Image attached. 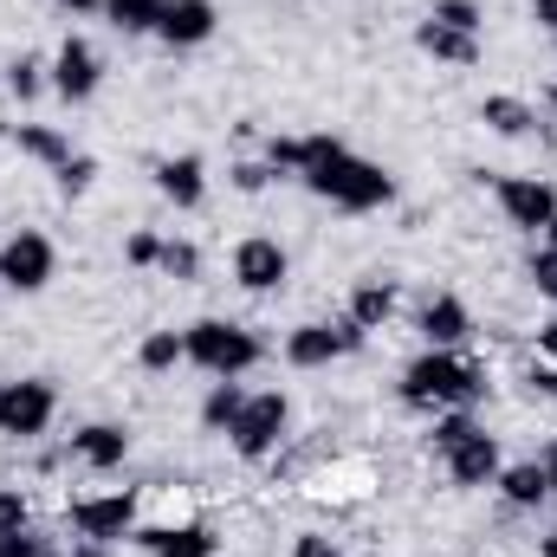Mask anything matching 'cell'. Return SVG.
Listing matches in <instances>:
<instances>
[{"mask_svg": "<svg viewBox=\"0 0 557 557\" xmlns=\"http://www.w3.org/2000/svg\"><path fill=\"white\" fill-rule=\"evenodd\" d=\"M532 285L557 305V253H552V247H539V253H532Z\"/></svg>", "mask_w": 557, "mask_h": 557, "instance_id": "4dcf8cb0", "label": "cell"}, {"mask_svg": "<svg viewBox=\"0 0 557 557\" xmlns=\"http://www.w3.org/2000/svg\"><path fill=\"white\" fill-rule=\"evenodd\" d=\"M428 20L460 26V33H480V7H473V0H434V13H428Z\"/></svg>", "mask_w": 557, "mask_h": 557, "instance_id": "4316f807", "label": "cell"}, {"mask_svg": "<svg viewBox=\"0 0 557 557\" xmlns=\"http://www.w3.org/2000/svg\"><path fill=\"white\" fill-rule=\"evenodd\" d=\"M39 72H46V65H39L33 52H20V59L7 65V85H13V98H33V91H39Z\"/></svg>", "mask_w": 557, "mask_h": 557, "instance_id": "83f0119b", "label": "cell"}, {"mask_svg": "<svg viewBox=\"0 0 557 557\" xmlns=\"http://www.w3.org/2000/svg\"><path fill=\"white\" fill-rule=\"evenodd\" d=\"M52 91L65 98V104H85L91 91H98V52H91V39H65L59 46V59H52Z\"/></svg>", "mask_w": 557, "mask_h": 557, "instance_id": "8fae6325", "label": "cell"}, {"mask_svg": "<svg viewBox=\"0 0 557 557\" xmlns=\"http://www.w3.org/2000/svg\"><path fill=\"white\" fill-rule=\"evenodd\" d=\"M292 557H337V545H331V539H318V532H305V539L292 545Z\"/></svg>", "mask_w": 557, "mask_h": 557, "instance_id": "e575fe53", "label": "cell"}, {"mask_svg": "<svg viewBox=\"0 0 557 557\" xmlns=\"http://www.w3.org/2000/svg\"><path fill=\"white\" fill-rule=\"evenodd\" d=\"M7 137L20 143V149H26V156H33V162H46V169H52V175H59V169H65V162H72V149H65V137H59V131H52V124H7Z\"/></svg>", "mask_w": 557, "mask_h": 557, "instance_id": "44dd1931", "label": "cell"}, {"mask_svg": "<svg viewBox=\"0 0 557 557\" xmlns=\"http://www.w3.org/2000/svg\"><path fill=\"white\" fill-rule=\"evenodd\" d=\"M539 350H545V357H552V363H557V318H552V324H545V331H539Z\"/></svg>", "mask_w": 557, "mask_h": 557, "instance_id": "74e56055", "label": "cell"}, {"mask_svg": "<svg viewBox=\"0 0 557 557\" xmlns=\"http://www.w3.org/2000/svg\"><path fill=\"white\" fill-rule=\"evenodd\" d=\"M72 454H78L85 467L111 473V467H124V454H131V434H124V428H111V421H91V428H78V434H72Z\"/></svg>", "mask_w": 557, "mask_h": 557, "instance_id": "ac0fdd59", "label": "cell"}, {"mask_svg": "<svg viewBox=\"0 0 557 557\" xmlns=\"http://www.w3.org/2000/svg\"><path fill=\"white\" fill-rule=\"evenodd\" d=\"M267 169H285L298 175L311 195H324L331 208L344 214H370V208H389L396 201V182L383 175V162H363L350 156L337 137H273L267 143Z\"/></svg>", "mask_w": 557, "mask_h": 557, "instance_id": "6da1fadb", "label": "cell"}, {"mask_svg": "<svg viewBox=\"0 0 557 557\" xmlns=\"http://www.w3.org/2000/svg\"><path fill=\"white\" fill-rule=\"evenodd\" d=\"M72 532L78 539H98V545H117L137 532V493H104V499H72Z\"/></svg>", "mask_w": 557, "mask_h": 557, "instance_id": "ba28073f", "label": "cell"}, {"mask_svg": "<svg viewBox=\"0 0 557 557\" xmlns=\"http://www.w3.org/2000/svg\"><path fill=\"white\" fill-rule=\"evenodd\" d=\"M91 175H98V162H91V156H72V162L59 169V188H65V195H85Z\"/></svg>", "mask_w": 557, "mask_h": 557, "instance_id": "f546056e", "label": "cell"}, {"mask_svg": "<svg viewBox=\"0 0 557 557\" xmlns=\"http://www.w3.org/2000/svg\"><path fill=\"white\" fill-rule=\"evenodd\" d=\"M52 409H59L52 383H39V376H26V383H0V434L33 441V434H46Z\"/></svg>", "mask_w": 557, "mask_h": 557, "instance_id": "8992f818", "label": "cell"}, {"mask_svg": "<svg viewBox=\"0 0 557 557\" xmlns=\"http://www.w3.org/2000/svg\"><path fill=\"white\" fill-rule=\"evenodd\" d=\"M493 195H499V214H506L519 234H545V227H552V214H557L552 182H539V175H506Z\"/></svg>", "mask_w": 557, "mask_h": 557, "instance_id": "52a82bcc", "label": "cell"}, {"mask_svg": "<svg viewBox=\"0 0 557 557\" xmlns=\"http://www.w3.org/2000/svg\"><path fill=\"white\" fill-rule=\"evenodd\" d=\"M467 331H473V318H467V305H460L454 292H441V298L421 305V337H428V350H460Z\"/></svg>", "mask_w": 557, "mask_h": 557, "instance_id": "5bb4252c", "label": "cell"}, {"mask_svg": "<svg viewBox=\"0 0 557 557\" xmlns=\"http://www.w3.org/2000/svg\"><path fill=\"white\" fill-rule=\"evenodd\" d=\"M156 267H162L169 278H195V273H201V253H195L188 240H162V253H156Z\"/></svg>", "mask_w": 557, "mask_h": 557, "instance_id": "484cf974", "label": "cell"}, {"mask_svg": "<svg viewBox=\"0 0 557 557\" xmlns=\"http://www.w3.org/2000/svg\"><path fill=\"white\" fill-rule=\"evenodd\" d=\"M480 124H493L499 137H532V131H539V111H532L525 98H486V104H480Z\"/></svg>", "mask_w": 557, "mask_h": 557, "instance_id": "7402d4cb", "label": "cell"}, {"mask_svg": "<svg viewBox=\"0 0 557 557\" xmlns=\"http://www.w3.org/2000/svg\"><path fill=\"white\" fill-rule=\"evenodd\" d=\"M13 525H26V499L20 493H0V532H13Z\"/></svg>", "mask_w": 557, "mask_h": 557, "instance_id": "836d02e7", "label": "cell"}, {"mask_svg": "<svg viewBox=\"0 0 557 557\" xmlns=\"http://www.w3.org/2000/svg\"><path fill=\"white\" fill-rule=\"evenodd\" d=\"M499 493H506V506H519V512H532V506H545L552 499V486H545V467L539 460H519V467H499V480H493Z\"/></svg>", "mask_w": 557, "mask_h": 557, "instance_id": "ffe728a7", "label": "cell"}, {"mask_svg": "<svg viewBox=\"0 0 557 557\" xmlns=\"http://www.w3.org/2000/svg\"><path fill=\"white\" fill-rule=\"evenodd\" d=\"M124 253H131V267H156V253H162V240H156V234H137V240H131Z\"/></svg>", "mask_w": 557, "mask_h": 557, "instance_id": "d6a6232c", "label": "cell"}, {"mask_svg": "<svg viewBox=\"0 0 557 557\" xmlns=\"http://www.w3.org/2000/svg\"><path fill=\"white\" fill-rule=\"evenodd\" d=\"M480 389H486V376L467 363V357H454V350H428L416 357L409 370H403V403L409 409H467V403H480Z\"/></svg>", "mask_w": 557, "mask_h": 557, "instance_id": "7a4b0ae2", "label": "cell"}, {"mask_svg": "<svg viewBox=\"0 0 557 557\" xmlns=\"http://www.w3.org/2000/svg\"><path fill=\"white\" fill-rule=\"evenodd\" d=\"M389 318H396V278H363V285L350 292V324L383 331Z\"/></svg>", "mask_w": 557, "mask_h": 557, "instance_id": "d6986e66", "label": "cell"}, {"mask_svg": "<svg viewBox=\"0 0 557 557\" xmlns=\"http://www.w3.org/2000/svg\"><path fill=\"white\" fill-rule=\"evenodd\" d=\"M416 46L441 65H480V33H460V26H441V20H421Z\"/></svg>", "mask_w": 557, "mask_h": 557, "instance_id": "2e32d148", "label": "cell"}, {"mask_svg": "<svg viewBox=\"0 0 557 557\" xmlns=\"http://www.w3.org/2000/svg\"><path fill=\"white\" fill-rule=\"evenodd\" d=\"M441 460H447V480H454V486H493V480H499V441H493L486 428L460 434Z\"/></svg>", "mask_w": 557, "mask_h": 557, "instance_id": "30bf717a", "label": "cell"}, {"mask_svg": "<svg viewBox=\"0 0 557 557\" xmlns=\"http://www.w3.org/2000/svg\"><path fill=\"white\" fill-rule=\"evenodd\" d=\"M539 467H545V486H552V499H557V441L539 454Z\"/></svg>", "mask_w": 557, "mask_h": 557, "instance_id": "8d00e7d4", "label": "cell"}, {"mask_svg": "<svg viewBox=\"0 0 557 557\" xmlns=\"http://www.w3.org/2000/svg\"><path fill=\"white\" fill-rule=\"evenodd\" d=\"M545 247H552V253H557V214H552V227H545Z\"/></svg>", "mask_w": 557, "mask_h": 557, "instance_id": "b9f144b4", "label": "cell"}, {"mask_svg": "<svg viewBox=\"0 0 557 557\" xmlns=\"http://www.w3.org/2000/svg\"><path fill=\"white\" fill-rule=\"evenodd\" d=\"M525 383H532V389H539V396H552V403H557V370H532V376H525Z\"/></svg>", "mask_w": 557, "mask_h": 557, "instance_id": "d590c367", "label": "cell"}, {"mask_svg": "<svg viewBox=\"0 0 557 557\" xmlns=\"http://www.w3.org/2000/svg\"><path fill=\"white\" fill-rule=\"evenodd\" d=\"M350 350H363V324H350V318H337V324H298L285 337V363L292 370H324V363H337Z\"/></svg>", "mask_w": 557, "mask_h": 557, "instance_id": "5b68a950", "label": "cell"}, {"mask_svg": "<svg viewBox=\"0 0 557 557\" xmlns=\"http://www.w3.org/2000/svg\"><path fill=\"white\" fill-rule=\"evenodd\" d=\"M545 557H557V532H552V539H545Z\"/></svg>", "mask_w": 557, "mask_h": 557, "instance_id": "7bdbcfd3", "label": "cell"}, {"mask_svg": "<svg viewBox=\"0 0 557 557\" xmlns=\"http://www.w3.org/2000/svg\"><path fill=\"white\" fill-rule=\"evenodd\" d=\"M240 409H247V389H240L234 376H221V383L208 389V403H201V421H208L214 434H227V428L240 421Z\"/></svg>", "mask_w": 557, "mask_h": 557, "instance_id": "603a6c76", "label": "cell"}, {"mask_svg": "<svg viewBox=\"0 0 557 557\" xmlns=\"http://www.w3.org/2000/svg\"><path fill=\"white\" fill-rule=\"evenodd\" d=\"M46 552V539L33 532V525H13V532H0V557H39Z\"/></svg>", "mask_w": 557, "mask_h": 557, "instance_id": "f1b7e54d", "label": "cell"}, {"mask_svg": "<svg viewBox=\"0 0 557 557\" xmlns=\"http://www.w3.org/2000/svg\"><path fill=\"white\" fill-rule=\"evenodd\" d=\"M234 278L247 285V292H273V285H285V247L278 240H240L234 247Z\"/></svg>", "mask_w": 557, "mask_h": 557, "instance_id": "4fadbf2b", "label": "cell"}, {"mask_svg": "<svg viewBox=\"0 0 557 557\" xmlns=\"http://www.w3.org/2000/svg\"><path fill=\"white\" fill-rule=\"evenodd\" d=\"M285 421H292V403H285L278 389L247 396L240 421L227 428V434H234V454H240V460H267V454L278 447V434H285Z\"/></svg>", "mask_w": 557, "mask_h": 557, "instance_id": "277c9868", "label": "cell"}, {"mask_svg": "<svg viewBox=\"0 0 557 557\" xmlns=\"http://www.w3.org/2000/svg\"><path fill=\"white\" fill-rule=\"evenodd\" d=\"M156 188H162L175 208H201V195H208L201 156H169V162H156Z\"/></svg>", "mask_w": 557, "mask_h": 557, "instance_id": "e0dca14e", "label": "cell"}, {"mask_svg": "<svg viewBox=\"0 0 557 557\" xmlns=\"http://www.w3.org/2000/svg\"><path fill=\"white\" fill-rule=\"evenodd\" d=\"M552 104H557V85H552Z\"/></svg>", "mask_w": 557, "mask_h": 557, "instance_id": "ee69618b", "label": "cell"}, {"mask_svg": "<svg viewBox=\"0 0 557 557\" xmlns=\"http://www.w3.org/2000/svg\"><path fill=\"white\" fill-rule=\"evenodd\" d=\"M59 7H72V13H91V7H98V0H59Z\"/></svg>", "mask_w": 557, "mask_h": 557, "instance_id": "60d3db41", "label": "cell"}, {"mask_svg": "<svg viewBox=\"0 0 557 557\" xmlns=\"http://www.w3.org/2000/svg\"><path fill=\"white\" fill-rule=\"evenodd\" d=\"M104 13H111V26H117V33H156L162 0H104Z\"/></svg>", "mask_w": 557, "mask_h": 557, "instance_id": "cb8c5ba5", "label": "cell"}, {"mask_svg": "<svg viewBox=\"0 0 557 557\" xmlns=\"http://www.w3.org/2000/svg\"><path fill=\"white\" fill-rule=\"evenodd\" d=\"M182 350H188V363L208 370V376H247V370L267 357V344H260L247 324H227V318L188 324V331H182Z\"/></svg>", "mask_w": 557, "mask_h": 557, "instance_id": "3957f363", "label": "cell"}, {"mask_svg": "<svg viewBox=\"0 0 557 557\" xmlns=\"http://www.w3.org/2000/svg\"><path fill=\"white\" fill-rule=\"evenodd\" d=\"M532 13H539V20H545V26L557 33V0H532Z\"/></svg>", "mask_w": 557, "mask_h": 557, "instance_id": "f35d334b", "label": "cell"}, {"mask_svg": "<svg viewBox=\"0 0 557 557\" xmlns=\"http://www.w3.org/2000/svg\"><path fill=\"white\" fill-rule=\"evenodd\" d=\"M156 39L162 46H201V39H214V0H162Z\"/></svg>", "mask_w": 557, "mask_h": 557, "instance_id": "7c38bea8", "label": "cell"}, {"mask_svg": "<svg viewBox=\"0 0 557 557\" xmlns=\"http://www.w3.org/2000/svg\"><path fill=\"white\" fill-rule=\"evenodd\" d=\"M149 557H214V532L208 525H143V532H131Z\"/></svg>", "mask_w": 557, "mask_h": 557, "instance_id": "9a60e30c", "label": "cell"}, {"mask_svg": "<svg viewBox=\"0 0 557 557\" xmlns=\"http://www.w3.org/2000/svg\"><path fill=\"white\" fill-rule=\"evenodd\" d=\"M111 552V545H98V539H85V545H78V557H104Z\"/></svg>", "mask_w": 557, "mask_h": 557, "instance_id": "ab89813d", "label": "cell"}, {"mask_svg": "<svg viewBox=\"0 0 557 557\" xmlns=\"http://www.w3.org/2000/svg\"><path fill=\"white\" fill-rule=\"evenodd\" d=\"M267 175H273L267 162H240V169H234V188H240V195H260V188H267Z\"/></svg>", "mask_w": 557, "mask_h": 557, "instance_id": "1f68e13d", "label": "cell"}, {"mask_svg": "<svg viewBox=\"0 0 557 557\" xmlns=\"http://www.w3.org/2000/svg\"><path fill=\"white\" fill-rule=\"evenodd\" d=\"M143 370H175V363H188V350H182V331H149L137 350Z\"/></svg>", "mask_w": 557, "mask_h": 557, "instance_id": "d4e9b609", "label": "cell"}, {"mask_svg": "<svg viewBox=\"0 0 557 557\" xmlns=\"http://www.w3.org/2000/svg\"><path fill=\"white\" fill-rule=\"evenodd\" d=\"M52 267H59V253L46 234H13L0 247V285H13V292H39L52 278Z\"/></svg>", "mask_w": 557, "mask_h": 557, "instance_id": "9c48e42d", "label": "cell"}, {"mask_svg": "<svg viewBox=\"0 0 557 557\" xmlns=\"http://www.w3.org/2000/svg\"><path fill=\"white\" fill-rule=\"evenodd\" d=\"M552 39H557V33H552Z\"/></svg>", "mask_w": 557, "mask_h": 557, "instance_id": "f6af8a7d", "label": "cell"}]
</instances>
